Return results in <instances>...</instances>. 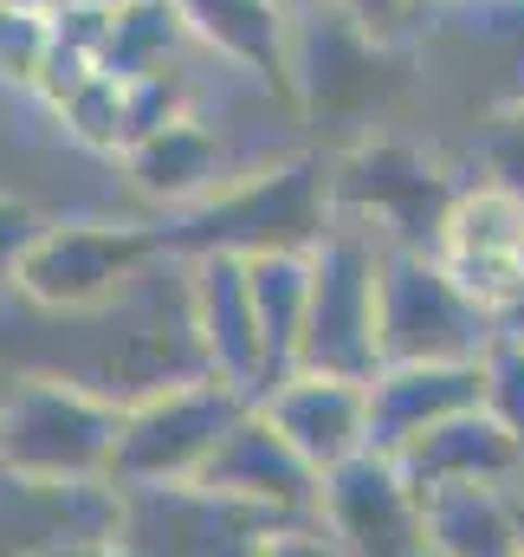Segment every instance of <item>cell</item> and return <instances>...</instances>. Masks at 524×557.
<instances>
[{
    "mask_svg": "<svg viewBox=\"0 0 524 557\" xmlns=\"http://www.w3.org/2000/svg\"><path fill=\"white\" fill-rule=\"evenodd\" d=\"M434 260L473 298L506 311L524 292V201L492 182H466V195L453 201V214L434 240Z\"/></svg>",
    "mask_w": 524,
    "mask_h": 557,
    "instance_id": "13",
    "label": "cell"
},
{
    "mask_svg": "<svg viewBox=\"0 0 524 557\" xmlns=\"http://www.w3.org/2000/svg\"><path fill=\"white\" fill-rule=\"evenodd\" d=\"M130 195H142L149 208H169V214H188L201 208L208 195H221L240 169H234V149L227 137L201 117V111H182L169 124H155L149 137H136L117 156Z\"/></svg>",
    "mask_w": 524,
    "mask_h": 557,
    "instance_id": "14",
    "label": "cell"
},
{
    "mask_svg": "<svg viewBox=\"0 0 524 557\" xmlns=\"http://www.w3.org/2000/svg\"><path fill=\"white\" fill-rule=\"evenodd\" d=\"M466 195V182L453 175V162L440 149L395 131H363L330 156V201L337 221L370 227L383 247H414L434 253L453 201Z\"/></svg>",
    "mask_w": 524,
    "mask_h": 557,
    "instance_id": "3",
    "label": "cell"
},
{
    "mask_svg": "<svg viewBox=\"0 0 524 557\" xmlns=\"http://www.w3.org/2000/svg\"><path fill=\"white\" fill-rule=\"evenodd\" d=\"M317 519L350 557H427V506L389 454H357L324 473Z\"/></svg>",
    "mask_w": 524,
    "mask_h": 557,
    "instance_id": "11",
    "label": "cell"
},
{
    "mask_svg": "<svg viewBox=\"0 0 524 557\" xmlns=\"http://www.w3.org/2000/svg\"><path fill=\"white\" fill-rule=\"evenodd\" d=\"M499 324H506V331H519V337H524V292L512 298V305H506V311H499Z\"/></svg>",
    "mask_w": 524,
    "mask_h": 557,
    "instance_id": "30",
    "label": "cell"
},
{
    "mask_svg": "<svg viewBox=\"0 0 524 557\" xmlns=\"http://www.w3.org/2000/svg\"><path fill=\"white\" fill-rule=\"evenodd\" d=\"M383 240L357 221H337L311 247V318L298 370L376 383L383 370Z\"/></svg>",
    "mask_w": 524,
    "mask_h": 557,
    "instance_id": "4",
    "label": "cell"
},
{
    "mask_svg": "<svg viewBox=\"0 0 524 557\" xmlns=\"http://www.w3.org/2000/svg\"><path fill=\"white\" fill-rule=\"evenodd\" d=\"M253 409V396L227 389L221 376L195 370L182 383H162L149 396L124 403V434H117V486H195L227 441V428Z\"/></svg>",
    "mask_w": 524,
    "mask_h": 557,
    "instance_id": "5",
    "label": "cell"
},
{
    "mask_svg": "<svg viewBox=\"0 0 524 557\" xmlns=\"http://www.w3.org/2000/svg\"><path fill=\"white\" fill-rule=\"evenodd\" d=\"M52 117L65 124V137L78 143V149H91V156H124V149H130V78L98 72V78H85Z\"/></svg>",
    "mask_w": 524,
    "mask_h": 557,
    "instance_id": "22",
    "label": "cell"
},
{
    "mask_svg": "<svg viewBox=\"0 0 524 557\" xmlns=\"http://www.w3.org/2000/svg\"><path fill=\"white\" fill-rule=\"evenodd\" d=\"M26 557H130L124 545H98V539H39Z\"/></svg>",
    "mask_w": 524,
    "mask_h": 557,
    "instance_id": "29",
    "label": "cell"
},
{
    "mask_svg": "<svg viewBox=\"0 0 524 557\" xmlns=\"http://www.w3.org/2000/svg\"><path fill=\"white\" fill-rule=\"evenodd\" d=\"M414 7H421V13H427V7H453V0H414Z\"/></svg>",
    "mask_w": 524,
    "mask_h": 557,
    "instance_id": "33",
    "label": "cell"
},
{
    "mask_svg": "<svg viewBox=\"0 0 524 557\" xmlns=\"http://www.w3.org/2000/svg\"><path fill=\"white\" fill-rule=\"evenodd\" d=\"M519 499H524V493H519ZM519 557H524V552H519Z\"/></svg>",
    "mask_w": 524,
    "mask_h": 557,
    "instance_id": "34",
    "label": "cell"
},
{
    "mask_svg": "<svg viewBox=\"0 0 524 557\" xmlns=\"http://www.w3.org/2000/svg\"><path fill=\"white\" fill-rule=\"evenodd\" d=\"M46 52H52V13H33V7L0 0V85L33 91Z\"/></svg>",
    "mask_w": 524,
    "mask_h": 557,
    "instance_id": "23",
    "label": "cell"
},
{
    "mask_svg": "<svg viewBox=\"0 0 524 557\" xmlns=\"http://www.w3.org/2000/svg\"><path fill=\"white\" fill-rule=\"evenodd\" d=\"M260 409L317 473H337L344 460L370 454V383L324 376V370H291L260 396Z\"/></svg>",
    "mask_w": 524,
    "mask_h": 557,
    "instance_id": "15",
    "label": "cell"
},
{
    "mask_svg": "<svg viewBox=\"0 0 524 557\" xmlns=\"http://www.w3.org/2000/svg\"><path fill=\"white\" fill-rule=\"evenodd\" d=\"M427 506V557H519L524 552V499L519 486H434Z\"/></svg>",
    "mask_w": 524,
    "mask_h": 557,
    "instance_id": "19",
    "label": "cell"
},
{
    "mask_svg": "<svg viewBox=\"0 0 524 557\" xmlns=\"http://www.w3.org/2000/svg\"><path fill=\"white\" fill-rule=\"evenodd\" d=\"M253 557H350V552L337 545V532L324 519H285V525H272L260 539Z\"/></svg>",
    "mask_w": 524,
    "mask_h": 557,
    "instance_id": "27",
    "label": "cell"
},
{
    "mask_svg": "<svg viewBox=\"0 0 524 557\" xmlns=\"http://www.w3.org/2000/svg\"><path fill=\"white\" fill-rule=\"evenodd\" d=\"M124 403L65 370H26L0 389V480L20 493L91 486L117 467Z\"/></svg>",
    "mask_w": 524,
    "mask_h": 557,
    "instance_id": "1",
    "label": "cell"
},
{
    "mask_svg": "<svg viewBox=\"0 0 524 557\" xmlns=\"http://www.w3.org/2000/svg\"><path fill=\"white\" fill-rule=\"evenodd\" d=\"M285 519H265L214 486H124V532L130 557H253L260 539Z\"/></svg>",
    "mask_w": 524,
    "mask_h": 557,
    "instance_id": "10",
    "label": "cell"
},
{
    "mask_svg": "<svg viewBox=\"0 0 524 557\" xmlns=\"http://www.w3.org/2000/svg\"><path fill=\"white\" fill-rule=\"evenodd\" d=\"M59 7H130V0H59Z\"/></svg>",
    "mask_w": 524,
    "mask_h": 557,
    "instance_id": "31",
    "label": "cell"
},
{
    "mask_svg": "<svg viewBox=\"0 0 524 557\" xmlns=\"http://www.w3.org/2000/svg\"><path fill=\"white\" fill-rule=\"evenodd\" d=\"M499 331V311L473 298L434 253H383V363H479Z\"/></svg>",
    "mask_w": 524,
    "mask_h": 557,
    "instance_id": "7",
    "label": "cell"
},
{
    "mask_svg": "<svg viewBox=\"0 0 524 557\" xmlns=\"http://www.w3.org/2000/svg\"><path fill=\"white\" fill-rule=\"evenodd\" d=\"M395 467L408 473L414 493H434V486H473V480L519 486L524 480V447L486 416V403H479V409H466V416L427 428L421 441H408V447L395 454Z\"/></svg>",
    "mask_w": 524,
    "mask_h": 557,
    "instance_id": "18",
    "label": "cell"
},
{
    "mask_svg": "<svg viewBox=\"0 0 524 557\" xmlns=\"http://www.w3.org/2000/svg\"><path fill=\"white\" fill-rule=\"evenodd\" d=\"M479 182H492V188H506V195L524 201V104L506 111L486 131V143H479Z\"/></svg>",
    "mask_w": 524,
    "mask_h": 557,
    "instance_id": "25",
    "label": "cell"
},
{
    "mask_svg": "<svg viewBox=\"0 0 524 557\" xmlns=\"http://www.w3.org/2000/svg\"><path fill=\"white\" fill-rule=\"evenodd\" d=\"M324 7H344V13H357L370 33H383V39H395L401 33V20H414L421 7L414 0H324Z\"/></svg>",
    "mask_w": 524,
    "mask_h": 557,
    "instance_id": "28",
    "label": "cell"
},
{
    "mask_svg": "<svg viewBox=\"0 0 524 557\" xmlns=\"http://www.w3.org/2000/svg\"><path fill=\"white\" fill-rule=\"evenodd\" d=\"M486 403V370L479 363H383L370 383V447L401 454L427 428L466 416Z\"/></svg>",
    "mask_w": 524,
    "mask_h": 557,
    "instance_id": "16",
    "label": "cell"
},
{
    "mask_svg": "<svg viewBox=\"0 0 524 557\" xmlns=\"http://www.w3.org/2000/svg\"><path fill=\"white\" fill-rule=\"evenodd\" d=\"M39 234H46V214L33 201H20V195H0V298H13L20 267H26Z\"/></svg>",
    "mask_w": 524,
    "mask_h": 557,
    "instance_id": "26",
    "label": "cell"
},
{
    "mask_svg": "<svg viewBox=\"0 0 524 557\" xmlns=\"http://www.w3.org/2000/svg\"><path fill=\"white\" fill-rule=\"evenodd\" d=\"M13 7H33V13H52L59 0H13Z\"/></svg>",
    "mask_w": 524,
    "mask_h": 557,
    "instance_id": "32",
    "label": "cell"
},
{
    "mask_svg": "<svg viewBox=\"0 0 524 557\" xmlns=\"http://www.w3.org/2000/svg\"><path fill=\"white\" fill-rule=\"evenodd\" d=\"M188 20L175 0H130L111 13V39H104V72L117 78H155V72H182V46H188Z\"/></svg>",
    "mask_w": 524,
    "mask_h": 557,
    "instance_id": "21",
    "label": "cell"
},
{
    "mask_svg": "<svg viewBox=\"0 0 524 557\" xmlns=\"http://www.w3.org/2000/svg\"><path fill=\"white\" fill-rule=\"evenodd\" d=\"M182 267V311H188V350L201 357L208 376L260 403L272 389V350L260 331L247 253H195Z\"/></svg>",
    "mask_w": 524,
    "mask_h": 557,
    "instance_id": "9",
    "label": "cell"
},
{
    "mask_svg": "<svg viewBox=\"0 0 524 557\" xmlns=\"http://www.w3.org/2000/svg\"><path fill=\"white\" fill-rule=\"evenodd\" d=\"M155 260H169V247H162V227L149 221H46V234L20 267L13 298L52 318L104 311Z\"/></svg>",
    "mask_w": 524,
    "mask_h": 557,
    "instance_id": "6",
    "label": "cell"
},
{
    "mask_svg": "<svg viewBox=\"0 0 524 557\" xmlns=\"http://www.w3.org/2000/svg\"><path fill=\"white\" fill-rule=\"evenodd\" d=\"M479 370H486V416L524 447V337L519 331H499L492 350L479 357Z\"/></svg>",
    "mask_w": 524,
    "mask_h": 557,
    "instance_id": "24",
    "label": "cell"
},
{
    "mask_svg": "<svg viewBox=\"0 0 524 557\" xmlns=\"http://www.w3.org/2000/svg\"><path fill=\"white\" fill-rule=\"evenodd\" d=\"M389 52L395 39L370 33L357 13L298 0L291 7V85L298 111L311 117H370L389 91Z\"/></svg>",
    "mask_w": 524,
    "mask_h": 557,
    "instance_id": "8",
    "label": "cell"
},
{
    "mask_svg": "<svg viewBox=\"0 0 524 557\" xmlns=\"http://www.w3.org/2000/svg\"><path fill=\"white\" fill-rule=\"evenodd\" d=\"M195 46L240 65L247 78L272 85L278 98H298L291 85V7L298 0H175Z\"/></svg>",
    "mask_w": 524,
    "mask_h": 557,
    "instance_id": "17",
    "label": "cell"
},
{
    "mask_svg": "<svg viewBox=\"0 0 524 557\" xmlns=\"http://www.w3.org/2000/svg\"><path fill=\"white\" fill-rule=\"evenodd\" d=\"M337 227L330 201V156H278L265 169L234 175L201 208L162 221L169 260L195 253H272V247H317Z\"/></svg>",
    "mask_w": 524,
    "mask_h": 557,
    "instance_id": "2",
    "label": "cell"
},
{
    "mask_svg": "<svg viewBox=\"0 0 524 557\" xmlns=\"http://www.w3.org/2000/svg\"><path fill=\"white\" fill-rule=\"evenodd\" d=\"M247 278H253L260 331L272 350V383H278L298 370V344H304V318H311V247L247 253Z\"/></svg>",
    "mask_w": 524,
    "mask_h": 557,
    "instance_id": "20",
    "label": "cell"
},
{
    "mask_svg": "<svg viewBox=\"0 0 524 557\" xmlns=\"http://www.w3.org/2000/svg\"><path fill=\"white\" fill-rule=\"evenodd\" d=\"M201 486H214L221 499L253 506L265 519H317V499H324V473L265 421L260 403L227 428V441L214 447Z\"/></svg>",
    "mask_w": 524,
    "mask_h": 557,
    "instance_id": "12",
    "label": "cell"
}]
</instances>
